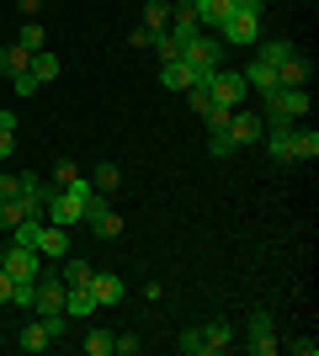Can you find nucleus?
Here are the masks:
<instances>
[{
	"instance_id": "nucleus-16",
	"label": "nucleus",
	"mask_w": 319,
	"mask_h": 356,
	"mask_svg": "<svg viewBox=\"0 0 319 356\" xmlns=\"http://www.w3.org/2000/svg\"><path fill=\"white\" fill-rule=\"evenodd\" d=\"M54 341H59V335H54V330H48L43 319H38V314H32V325L22 330V335H16V346H22V351H48Z\"/></svg>"
},
{
	"instance_id": "nucleus-1",
	"label": "nucleus",
	"mask_w": 319,
	"mask_h": 356,
	"mask_svg": "<svg viewBox=\"0 0 319 356\" xmlns=\"http://www.w3.org/2000/svg\"><path fill=\"white\" fill-rule=\"evenodd\" d=\"M91 197H96V186L85 176H75L69 186H48V202H43V218L48 223H80L85 213H91Z\"/></svg>"
},
{
	"instance_id": "nucleus-36",
	"label": "nucleus",
	"mask_w": 319,
	"mask_h": 356,
	"mask_svg": "<svg viewBox=\"0 0 319 356\" xmlns=\"http://www.w3.org/2000/svg\"><path fill=\"white\" fill-rule=\"evenodd\" d=\"M112 351L117 356H138V335H112Z\"/></svg>"
},
{
	"instance_id": "nucleus-35",
	"label": "nucleus",
	"mask_w": 319,
	"mask_h": 356,
	"mask_svg": "<svg viewBox=\"0 0 319 356\" xmlns=\"http://www.w3.org/2000/svg\"><path fill=\"white\" fill-rule=\"evenodd\" d=\"M11 90H16V96H32V90H43V86L32 80V70H22V74H11Z\"/></svg>"
},
{
	"instance_id": "nucleus-5",
	"label": "nucleus",
	"mask_w": 319,
	"mask_h": 356,
	"mask_svg": "<svg viewBox=\"0 0 319 356\" xmlns=\"http://www.w3.org/2000/svg\"><path fill=\"white\" fill-rule=\"evenodd\" d=\"M218 38H224V43H261V16L256 11H234L224 27H218Z\"/></svg>"
},
{
	"instance_id": "nucleus-22",
	"label": "nucleus",
	"mask_w": 319,
	"mask_h": 356,
	"mask_svg": "<svg viewBox=\"0 0 319 356\" xmlns=\"http://www.w3.org/2000/svg\"><path fill=\"white\" fill-rule=\"evenodd\" d=\"M16 48H27V54H38V48H48V32H43V22H38V16H32L27 27L16 32Z\"/></svg>"
},
{
	"instance_id": "nucleus-24",
	"label": "nucleus",
	"mask_w": 319,
	"mask_h": 356,
	"mask_svg": "<svg viewBox=\"0 0 319 356\" xmlns=\"http://www.w3.org/2000/svg\"><path fill=\"white\" fill-rule=\"evenodd\" d=\"M138 27L165 32V27H170V6H165V0H149V6H144V22H138Z\"/></svg>"
},
{
	"instance_id": "nucleus-20",
	"label": "nucleus",
	"mask_w": 319,
	"mask_h": 356,
	"mask_svg": "<svg viewBox=\"0 0 319 356\" xmlns=\"http://www.w3.org/2000/svg\"><path fill=\"white\" fill-rule=\"evenodd\" d=\"M314 154H319V134H314V128H293V160L309 165Z\"/></svg>"
},
{
	"instance_id": "nucleus-42",
	"label": "nucleus",
	"mask_w": 319,
	"mask_h": 356,
	"mask_svg": "<svg viewBox=\"0 0 319 356\" xmlns=\"http://www.w3.org/2000/svg\"><path fill=\"white\" fill-rule=\"evenodd\" d=\"M0 266H6V250H0Z\"/></svg>"
},
{
	"instance_id": "nucleus-41",
	"label": "nucleus",
	"mask_w": 319,
	"mask_h": 356,
	"mask_svg": "<svg viewBox=\"0 0 319 356\" xmlns=\"http://www.w3.org/2000/svg\"><path fill=\"white\" fill-rule=\"evenodd\" d=\"M0 303H11V277H6V266H0Z\"/></svg>"
},
{
	"instance_id": "nucleus-18",
	"label": "nucleus",
	"mask_w": 319,
	"mask_h": 356,
	"mask_svg": "<svg viewBox=\"0 0 319 356\" xmlns=\"http://www.w3.org/2000/svg\"><path fill=\"white\" fill-rule=\"evenodd\" d=\"M27 70H32L38 86H48V80H59V54H54V48H38V54L27 59Z\"/></svg>"
},
{
	"instance_id": "nucleus-11",
	"label": "nucleus",
	"mask_w": 319,
	"mask_h": 356,
	"mask_svg": "<svg viewBox=\"0 0 319 356\" xmlns=\"http://www.w3.org/2000/svg\"><path fill=\"white\" fill-rule=\"evenodd\" d=\"M160 86L165 90H192V86H202V74L186 59H170V64H160Z\"/></svg>"
},
{
	"instance_id": "nucleus-7",
	"label": "nucleus",
	"mask_w": 319,
	"mask_h": 356,
	"mask_svg": "<svg viewBox=\"0 0 319 356\" xmlns=\"http://www.w3.org/2000/svg\"><path fill=\"white\" fill-rule=\"evenodd\" d=\"M245 346H250V356H272L277 346H282V341H277L272 314H250V341H245Z\"/></svg>"
},
{
	"instance_id": "nucleus-23",
	"label": "nucleus",
	"mask_w": 319,
	"mask_h": 356,
	"mask_svg": "<svg viewBox=\"0 0 319 356\" xmlns=\"http://www.w3.org/2000/svg\"><path fill=\"white\" fill-rule=\"evenodd\" d=\"M91 186H96V192H117V186H122V170H117V165H112V160H101V165H96V176H91Z\"/></svg>"
},
{
	"instance_id": "nucleus-40",
	"label": "nucleus",
	"mask_w": 319,
	"mask_h": 356,
	"mask_svg": "<svg viewBox=\"0 0 319 356\" xmlns=\"http://www.w3.org/2000/svg\"><path fill=\"white\" fill-rule=\"evenodd\" d=\"M16 11H22V16H27V22H32V16L43 11V0H16Z\"/></svg>"
},
{
	"instance_id": "nucleus-32",
	"label": "nucleus",
	"mask_w": 319,
	"mask_h": 356,
	"mask_svg": "<svg viewBox=\"0 0 319 356\" xmlns=\"http://www.w3.org/2000/svg\"><path fill=\"white\" fill-rule=\"evenodd\" d=\"M176 351H181V356H202V330H181Z\"/></svg>"
},
{
	"instance_id": "nucleus-30",
	"label": "nucleus",
	"mask_w": 319,
	"mask_h": 356,
	"mask_svg": "<svg viewBox=\"0 0 319 356\" xmlns=\"http://www.w3.org/2000/svg\"><path fill=\"white\" fill-rule=\"evenodd\" d=\"M27 218V208H22V197H11V202H0V229H6V234H11L16 223Z\"/></svg>"
},
{
	"instance_id": "nucleus-27",
	"label": "nucleus",
	"mask_w": 319,
	"mask_h": 356,
	"mask_svg": "<svg viewBox=\"0 0 319 356\" xmlns=\"http://www.w3.org/2000/svg\"><path fill=\"white\" fill-rule=\"evenodd\" d=\"M59 277H64V287H85V282H91V261H80V255H75V261H64Z\"/></svg>"
},
{
	"instance_id": "nucleus-21",
	"label": "nucleus",
	"mask_w": 319,
	"mask_h": 356,
	"mask_svg": "<svg viewBox=\"0 0 319 356\" xmlns=\"http://www.w3.org/2000/svg\"><path fill=\"white\" fill-rule=\"evenodd\" d=\"M27 59H32L27 48L6 43V48H0V74H6V80H11V74H22V70H27Z\"/></svg>"
},
{
	"instance_id": "nucleus-17",
	"label": "nucleus",
	"mask_w": 319,
	"mask_h": 356,
	"mask_svg": "<svg viewBox=\"0 0 319 356\" xmlns=\"http://www.w3.org/2000/svg\"><path fill=\"white\" fill-rule=\"evenodd\" d=\"M261 138H266V149H272L277 165H298V160H293V128H266Z\"/></svg>"
},
{
	"instance_id": "nucleus-2",
	"label": "nucleus",
	"mask_w": 319,
	"mask_h": 356,
	"mask_svg": "<svg viewBox=\"0 0 319 356\" xmlns=\"http://www.w3.org/2000/svg\"><path fill=\"white\" fill-rule=\"evenodd\" d=\"M32 314H38L54 335H64V277L38 271V298H32Z\"/></svg>"
},
{
	"instance_id": "nucleus-15",
	"label": "nucleus",
	"mask_w": 319,
	"mask_h": 356,
	"mask_svg": "<svg viewBox=\"0 0 319 356\" xmlns=\"http://www.w3.org/2000/svg\"><path fill=\"white\" fill-rule=\"evenodd\" d=\"M309 74H314V70H309V59L298 54V48H293L288 59L277 64V86H309Z\"/></svg>"
},
{
	"instance_id": "nucleus-38",
	"label": "nucleus",
	"mask_w": 319,
	"mask_h": 356,
	"mask_svg": "<svg viewBox=\"0 0 319 356\" xmlns=\"http://www.w3.org/2000/svg\"><path fill=\"white\" fill-rule=\"evenodd\" d=\"M16 154V128H0V160H11Z\"/></svg>"
},
{
	"instance_id": "nucleus-13",
	"label": "nucleus",
	"mask_w": 319,
	"mask_h": 356,
	"mask_svg": "<svg viewBox=\"0 0 319 356\" xmlns=\"http://www.w3.org/2000/svg\"><path fill=\"white\" fill-rule=\"evenodd\" d=\"M192 11H197L202 32H218L229 16H234V0H192Z\"/></svg>"
},
{
	"instance_id": "nucleus-37",
	"label": "nucleus",
	"mask_w": 319,
	"mask_h": 356,
	"mask_svg": "<svg viewBox=\"0 0 319 356\" xmlns=\"http://www.w3.org/2000/svg\"><path fill=\"white\" fill-rule=\"evenodd\" d=\"M293 356H319V341H309V335H298V341H288Z\"/></svg>"
},
{
	"instance_id": "nucleus-19",
	"label": "nucleus",
	"mask_w": 319,
	"mask_h": 356,
	"mask_svg": "<svg viewBox=\"0 0 319 356\" xmlns=\"http://www.w3.org/2000/svg\"><path fill=\"white\" fill-rule=\"evenodd\" d=\"M229 346H234V330H229L224 319H218V325H208V330H202V356H224Z\"/></svg>"
},
{
	"instance_id": "nucleus-8",
	"label": "nucleus",
	"mask_w": 319,
	"mask_h": 356,
	"mask_svg": "<svg viewBox=\"0 0 319 356\" xmlns=\"http://www.w3.org/2000/svg\"><path fill=\"white\" fill-rule=\"evenodd\" d=\"M38 271H43V255L38 250H27V245H11V250H6V277H11V282L38 277Z\"/></svg>"
},
{
	"instance_id": "nucleus-12",
	"label": "nucleus",
	"mask_w": 319,
	"mask_h": 356,
	"mask_svg": "<svg viewBox=\"0 0 319 356\" xmlns=\"http://www.w3.org/2000/svg\"><path fill=\"white\" fill-rule=\"evenodd\" d=\"M170 38H176V43H192V38H197V32H202V22H197V11H192V6H170Z\"/></svg>"
},
{
	"instance_id": "nucleus-28",
	"label": "nucleus",
	"mask_w": 319,
	"mask_h": 356,
	"mask_svg": "<svg viewBox=\"0 0 319 356\" xmlns=\"http://www.w3.org/2000/svg\"><path fill=\"white\" fill-rule=\"evenodd\" d=\"M154 59H160V64H170V59H181V43H176V38H170V32H154Z\"/></svg>"
},
{
	"instance_id": "nucleus-33",
	"label": "nucleus",
	"mask_w": 319,
	"mask_h": 356,
	"mask_svg": "<svg viewBox=\"0 0 319 356\" xmlns=\"http://www.w3.org/2000/svg\"><path fill=\"white\" fill-rule=\"evenodd\" d=\"M11 197H22V176H6V170H0V202H11Z\"/></svg>"
},
{
	"instance_id": "nucleus-10",
	"label": "nucleus",
	"mask_w": 319,
	"mask_h": 356,
	"mask_svg": "<svg viewBox=\"0 0 319 356\" xmlns=\"http://www.w3.org/2000/svg\"><path fill=\"white\" fill-rule=\"evenodd\" d=\"M266 134V122L256 118V112H240V106H234V112H229V138H234V144H256V138Z\"/></svg>"
},
{
	"instance_id": "nucleus-34",
	"label": "nucleus",
	"mask_w": 319,
	"mask_h": 356,
	"mask_svg": "<svg viewBox=\"0 0 319 356\" xmlns=\"http://www.w3.org/2000/svg\"><path fill=\"white\" fill-rule=\"evenodd\" d=\"M75 176H80V165H75V160H59V165H54V186H69Z\"/></svg>"
},
{
	"instance_id": "nucleus-29",
	"label": "nucleus",
	"mask_w": 319,
	"mask_h": 356,
	"mask_svg": "<svg viewBox=\"0 0 319 356\" xmlns=\"http://www.w3.org/2000/svg\"><path fill=\"white\" fill-rule=\"evenodd\" d=\"M288 54H293V43H288V38H272V43H261V54H256V59H266V64L277 70V64L288 59Z\"/></svg>"
},
{
	"instance_id": "nucleus-9",
	"label": "nucleus",
	"mask_w": 319,
	"mask_h": 356,
	"mask_svg": "<svg viewBox=\"0 0 319 356\" xmlns=\"http://www.w3.org/2000/svg\"><path fill=\"white\" fill-rule=\"evenodd\" d=\"M91 298L101 309L106 303H122V298H128V282H122L117 271H91Z\"/></svg>"
},
{
	"instance_id": "nucleus-31",
	"label": "nucleus",
	"mask_w": 319,
	"mask_h": 356,
	"mask_svg": "<svg viewBox=\"0 0 319 356\" xmlns=\"http://www.w3.org/2000/svg\"><path fill=\"white\" fill-rule=\"evenodd\" d=\"M181 96H186V106H192V112H197V118H202V112H208V106H213L208 86H192V90H181Z\"/></svg>"
},
{
	"instance_id": "nucleus-14",
	"label": "nucleus",
	"mask_w": 319,
	"mask_h": 356,
	"mask_svg": "<svg viewBox=\"0 0 319 356\" xmlns=\"http://www.w3.org/2000/svg\"><path fill=\"white\" fill-rule=\"evenodd\" d=\"M32 250H38V255H69V229H64V223H43Z\"/></svg>"
},
{
	"instance_id": "nucleus-3",
	"label": "nucleus",
	"mask_w": 319,
	"mask_h": 356,
	"mask_svg": "<svg viewBox=\"0 0 319 356\" xmlns=\"http://www.w3.org/2000/svg\"><path fill=\"white\" fill-rule=\"evenodd\" d=\"M202 86H208V96H213L218 106H229V112H234V106H245V96H250L245 74H240V70H224V64L202 74Z\"/></svg>"
},
{
	"instance_id": "nucleus-4",
	"label": "nucleus",
	"mask_w": 319,
	"mask_h": 356,
	"mask_svg": "<svg viewBox=\"0 0 319 356\" xmlns=\"http://www.w3.org/2000/svg\"><path fill=\"white\" fill-rule=\"evenodd\" d=\"M224 48H229V43L218 38V32H197V38L181 48V59L192 64L197 74H208V70H218V64H224Z\"/></svg>"
},
{
	"instance_id": "nucleus-6",
	"label": "nucleus",
	"mask_w": 319,
	"mask_h": 356,
	"mask_svg": "<svg viewBox=\"0 0 319 356\" xmlns=\"http://www.w3.org/2000/svg\"><path fill=\"white\" fill-rule=\"evenodd\" d=\"M85 223L96 229V239H122V213L106 208V197H101V192L91 197V213H85Z\"/></svg>"
},
{
	"instance_id": "nucleus-43",
	"label": "nucleus",
	"mask_w": 319,
	"mask_h": 356,
	"mask_svg": "<svg viewBox=\"0 0 319 356\" xmlns=\"http://www.w3.org/2000/svg\"><path fill=\"white\" fill-rule=\"evenodd\" d=\"M181 6H192V0H181Z\"/></svg>"
},
{
	"instance_id": "nucleus-26",
	"label": "nucleus",
	"mask_w": 319,
	"mask_h": 356,
	"mask_svg": "<svg viewBox=\"0 0 319 356\" xmlns=\"http://www.w3.org/2000/svg\"><path fill=\"white\" fill-rule=\"evenodd\" d=\"M80 351H85V356H112V330H85Z\"/></svg>"
},
{
	"instance_id": "nucleus-39",
	"label": "nucleus",
	"mask_w": 319,
	"mask_h": 356,
	"mask_svg": "<svg viewBox=\"0 0 319 356\" xmlns=\"http://www.w3.org/2000/svg\"><path fill=\"white\" fill-rule=\"evenodd\" d=\"M128 43H133V48H149V43H154V32H149V27H133V38H128Z\"/></svg>"
},
{
	"instance_id": "nucleus-25",
	"label": "nucleus",
	"mask_w": 319,
	"mask_h": 356,
	"mask_svg": "<svg viewBox=\"0 0 319 356\" xmlns=\"http://www.w3.org/2000/svg\"><path fill=\"white\" fill-rule=\"evenodd\" d=\"M208 154H213V160H229V154H240V144L229 138V128H213V134H208Z\"/></svg>"
}]
</instances>
